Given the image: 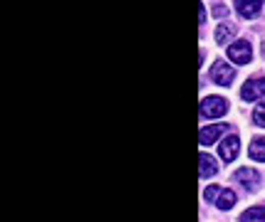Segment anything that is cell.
Here are the masks:
<instances>
[{"mask_svg":"<svg viewBox=\"0 0 265 222\" xmlns=\"http://www.w3.org/2000/svg\"><path fill=\"white\" fill-rule=\"evenodd\" d=\"M203 197L213 203V205H218L221 210H231L233 208V203H236V193L233 190H225V188H218V185H211L203 190Z\"/></svg>","mask_w":265,"mask_h":222,"instance_id":"6da1fadb","label":"cell"},{"mask_svg":"<svg viewBox=\"0 0 265 222\" xmlns=\"http://www.w3.org/2000/svg\"><path fill=\"white\" fill-rule=\"evenodd\" d=\"M211 79L216 84H221V86H228V84H233V79H236V70L228 62H223V59H216L213 67H211Z\"/></svg>","mask_w":265,"mask_h":222,"instance_id":"7a4b0ae2","label":"cell"},{"mask_svg":"<svg viewBox=\"0 0 265 222\" xmlns=\"http://www.w3.org/2000/svg\"><path fill=\"white\" fill-rule=\"evenodd\" d=\"M228 111V101L221 97H206L201 104V116L203 119H218Z\"/></svg>","mask_w":265,"mask_h":222,"instance_id":"3957f363","label":"cell"},{"mask_svg":"<svg viewBox=\"0 0 265 222\" xmlns=\"http://www.w3.org/2000/svg\"><path fill=\"white\" fill-rule=\"evenodd\" d=\"M260 97H265V77H251L240 89V99L243 101H255Z\"/></svg>","mask_w":265,"mask_h":222,"instance_id":"277c9868","label":"cell"},{"mask_svg":"<svg viewBox=\"0 0 265 222\" xmlns=\"http://www.w3.org/2000/svg\"><path fill=\"white\" fill-rule=\"evenodd\" d=\"M228 57H231L236 64H248V62H251V57H253L251 42H245V40L233 42V45L228 47Z\"/></svg>","mask_w":265,"mask_h":222,"instance_id":"5b68a950","label":"cell"},{"mask_svg":"<svg viewBox=\"0 0 265 222\" xmlns=\"http://www.w3.org/2000/svg\"><path fill=\"white\" fill-rule=\"evenodd\" d=\"M238 151H240V139H238L236 134L233 136H228V139H223L221 143H218V156L223 158L225 163H231L233 158L238 156Z\"/></svg>","mask_w":265,"mask_h":222,"instance_id":"8992f818","label":"cell"},{"mask_svg":"<svg viewBox=\"0 0 265 222\" xmlns=\"http://www.w3.org/2000/svg\"><path fill=\"white\" fill-rule=\"evenodd\" d=\"M228 131V124H213V126H206V128H201V134H198V141L203 143V146H211V143H216L221 134Z\"/></svg>","mask_w":265,"mask_h":222,"instance_id":"52a82bcc","label":"cell"},{"mask_svg":"<svg viewBox=\"0 0 265 222\" xmlns=\"http://www.w3.org/2000/svg\"><path fill=\"white\" fill-rule=\"evenodd\" d=\"M236 181L243 183L245 190H258V188H260V175H258V170H253V168H240L236 173Z\"/></svg>","mask_w":265,"mask_h":222,"instance_id":"ba28073f","label":"cell"},{"mask_svg":"<svg viewBox=\"0 0 265 222\" xmlns=\"http://www.w3.org/2000/svg\"><path fill=\"white\" fill-rule=\"evenodd\" d=\"M260 5H263V0H236V10L243 17H255L260 13Z\"/></svg>","mask_w":265,"mask_h":222,"instance_id":"9c48e42d","label":"cell"},{"mask_svg":"<svg viewBox=\"0 0 265 222\" xmlns=\"http://www.w3.org/2000/svg\"><path fill=\"white\" fill-rule=\"evenodd\" d=\"M198 166H201V178H211L213 173H218V163L211 158L209 153H201V156H198Z\"/></svg>","mask_w":265,"mask_h":222,"instance_id":"30bf717a","label":"cell"},{"mask_svg":"<svg viewBox=\"0 0 265 222\" xmlns=\"http://www.w3.org/2000/svg\"><path fill=\"white\" fill-rule=\"evenodd\" d=\"M240 222H265V205H260V208H248L240 215Z\"/></svg>","mask_w":265,"mask_h":222,"instance_id":"8fae6325","label":"cell"},{"mask_svg":"<svg viewBox=\"0 0 265 222\" xmlns=\"http://www.w3.org/2000/svg\"><path fill=\"white\" fill-rule=\"evenodd\" d=\"M233 35H236V25H218V30H216V42H218V45H225Z\"/></svg>","mask_w":265,"mask_h":222,"instance_id":"7c38bea8","label":"cell"},{"mask_svg":"<svg viewBox=\"0 0 265 222\" xmlns=\"http://www.w3.org/2000/svg\"><path fill=\"white\" fill-rule=\"evenodd\" d=\"M251 158H255V161H263V163H265V139H255V141H253Z\"/></svg>","mask_w":265,"mask_h":222,"instance_id":"4fadbf2b","label":"cell"},{"mask_svg":"<svg viewBox=\"0 0 265 222\" xmlns=\"http://www.w3.org/2000/svg\"><path fill=\"white\" fill-rule=\"evenodd\" d=\"M253 119H255V124L263 126L265 128V104H258L255 106V111H253Z\"/></svg>","mask_w":265,"mask_h":222,"instance_id":"5bb4252c","label":"cell"},{"mask_svg":"<svg viewBox=\"0 0 265 222\" xmlns=\"http://www.w3.org/2000/svg\"><path fill=\"white\" fill-rule=\"evenodd\" d=\"M213 15H216V17H225V15H228V8L216 3V5H213Z\"/></svg>","mask_w":265,"mask_h":222,"instance_id":"9a60e30c","label":"cell"},{"mask_svg":"<svg viewBox=\"0 0 265 222\" xmlns=\"http://www.w3.org/2000/svg\"><path fill=\"white\" fill-rule=\"evenodd\" d=\"M198 23H206V10H203L201 3H198Z\"/></svg>","mask_w":265,"mask_h":222,"instance_id":"2e32d148","label":"cell"}]
</instances>
